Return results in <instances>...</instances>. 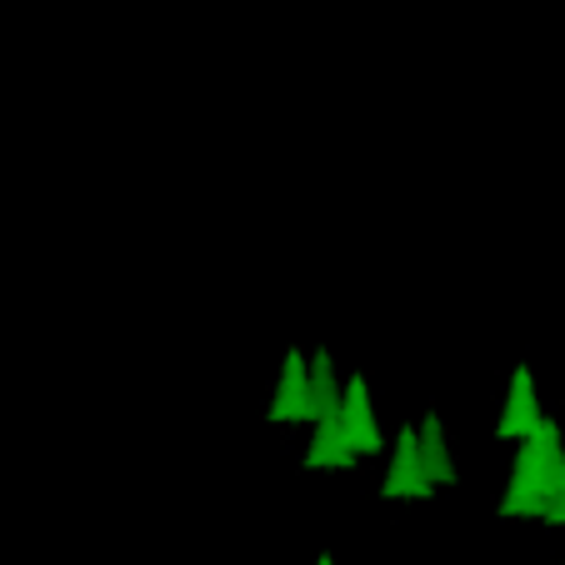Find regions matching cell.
Listing matches in <instances>:
<instances>
[{
    "instance_id": "1",
    "label": "cell",
    "mask_w": 565,
    "mask_h": 565,
    "mask_svg": "<svg viewBox=\"0 0 565 565\" xmlns=\"http://www.w3.org/2000/svg\"><path fill=\"white\" fill-rule=\"evenodd\" d=\"M561 476H565V440L555 420H541L535 436L521 440L515 450V466H511V486L501 495V515H541L551 511L555 491H561Z\"/></svg>"
},
{
    "instance_id": "2",
    "label": "cell",
    "mask_w": 565,
    "mask_h": 565,
    "mask_svg": "<svg viewBox=\"0 0 565 565\" xmlns=\"http://www.w3.org/2000/svg\"><path fill=\"white\" fill-rule=\"evenodd\" d=\"M436 491V480L426 476V460H420V430H401L391 450V470L381 480L385 501H420V495Z\"/></svg>"
},
{
    "instance_id": "3",
    "label": "cell",
    "mask_w": 565,
    "mask_h": 565,
    "mask_svg": "<svg viewBox=\"0 0 565 565\" xmlns=\"http://www.w3.org/2000/svg\"><path fill=\"white\" fill-rule=\"evenodd\" d=\"M341 426H345V440H351L355 456H381L385 450V436L375 426V411H371V385L355 375L345 381V395H341Z\"/></svg>"
},
{
    "instance_id": "4",
    "label": "cell",
    "mask_w": 565,
    "mask_h": 565,
    "mask_svg": "<svg viewBox=\"0 0 565 565\" xmlns=\"http://www.w3.org/2000/svg\"><path fill=\"white\" fill-rule=\"evenodd\" d=\"M266 420H316V395H310V355L306 351H290L286 355V371H280V391L270 401V416Z\"/></svg>"
},
{
    "instance_id": "5",
    "label": "cell",
    "mask_w": 565,
    "mask_h": 565,
    "mask_svg": "<svg viewBox=\"0 0 565 565\" xmlns=\"http://www.w3.org/2000/svg\"><path fill=\"white\" fill-rule=\"evenodd\" d=\"M541 420H545V411H541V401H535L531 371H525V365H515L511 395H505V411H501L495 436H501V440H525V436H535V426H541Z\"/></svg>"
},
{
    "instance_id": "6",
    "label": "cell",
    "mask_w": 565,
    "mask_h": 565,
    "mask_svg": "<svg viewBox=\"0 0 565 565\" xmlns=\"http://www.w3.org/2000/svg\"><path fill=\"white\" fill-rule=\"evenodd\" d=\"M306 466H310V470H351V466H355V450H351V440H345L341 416L316 420V436H310Z\"/></svg>"
},
{
    "instance_id": "7",
    "label": "cell",
    "mask_w": 565,
    "mask_h": 565,
    "mask_svg": "<svg viewBox=\"0 0 565 565\" xmlns=\"http://www.w3.org/2000/svg\"><path fill=\"white\" fill-rule=\"evenodd\" d=\"M420 460H426V476L436 480V486H456V480H460V470L450 466L446 430H440L436 411H426V416H420Z\"/></svg>"
},
{
    "instance_id": "8",
    "label": "cell",
    "mask_w": 565,
    "mask_h": 565,
    "mask_svg": "<svg viewBox=\"0 0 565 565\" xmlns=\"http://www.w3.org/2000/svg\"><path fill=\"white\" fill-rule=\"evenodd\" d=\"M310 395H316V420L341 416V395H345V385L335 381V365H331V351H326V345H320V351L310 355Z\"/></svg>"
},
{
    "instance_id": "9",
    "label": "cell",
    "mask_w": 565,
    "mask_h": 565,
    "mask_svg": "<svg viewBox=\"0 0 565 565\" xmlns=\"http://www.w3.org/2000/svg\"><path fill=\"white\" fill-rule=\"evenodd\" d=\"M545 521H551V525H565V476H561V491H555V501H551V511H545Z\"/></svg>"
},
{
    "instance_id": "10",
    "label": "cell",
    "mask_w": 565,
    "mask_h": 565,
    "mask_svg": "<svg viewBox=\"0 0 565 565\" xmlns=\"http://www.w3.org/2000/svg\"><path fill=\"white\" fill-rule=\"evenodd\" d=\"M316 565H335V561H331V555H320V561H316Z\"/></svg>"
}]
</instances>
